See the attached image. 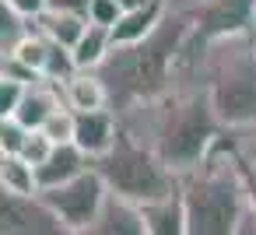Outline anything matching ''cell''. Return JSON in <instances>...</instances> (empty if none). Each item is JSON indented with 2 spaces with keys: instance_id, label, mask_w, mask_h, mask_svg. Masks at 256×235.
Listing matches in <instances>:
<instances>
[{
  "instance_id": "6da1fadb",
  "label": "cell",
  "mask_w": 256,
  "mask_h": 235,
  "mask_svg": "<svg viewBox=\"0 0 256 235\" xmlns=\"http://www.w3.org/2000/svg\"><path fill=\"white\" fill-rule=\"evenodd\" d=\"M179 196L186 204L190 235H235L246 210L249 193L232 154L228 134L214 144V151L186 176H179Z\"/></svg>"
},
{
  "instance_id": "7a4b0ae2",
  "label": "cell",
  "mask_w": 256,
  "mask_h": 235,
  "mask_svg": "<svg viewBox=\"0 0 256 235\" xmlns=\"http://www.w3.org/2000/svg\"><path fill=\"white\" fill-rule=\"evenodd\" d=\"M196 81L204 84L214 116L224 130L256 126V56L252 32L207 39L196 64Z\"/></svg>"
},
{
  "instance_id": "3957f363",
  "label": "cell",
  "mask_w": 256,
  "mask_h": 235,
  "mask_svg": "<svg viewBox=\"0 0 256 235\" xmlns=\"http://www.w3.org/2000/svg\"><path fill=\"white\" fill-rule=\"evenodd\" d=\"M95 168L102 172L109 193H116L123 200H134L140 207L179 193V172H172L154 148L140 144L130 134H120L116 148L106 158H98Z\"/></svg>"
},
{
  "instance_id": "277c9868",
  "label": "cell",
  "mask_w": 256,
  "mask_h": 235,
  "mask_svg": "<svg viewBox=\"0 0 256 235\" xmlns=\"http://www.w3.org/2000/svg\"><path fill=\"white\" fill-rule=\"evenodd\" d=\"M39 196L46 200V207L78 235L81 228L92 224V218L102 210L106 196H109V186L102 179V172L92 165L88 172H81L78 179L64 182V186H53V190H39Z\"/></svg>"
},
{
  "instance_id": "5b68a950",
  "label": "cell",
  "mask_w": 256,
  "mask_h": 235,
  "mask_svg": "<svg viewBox=\"0 0 256 235\" xmlns=\"http://www.w3.org/2000/svg\"><path fill=\"white\" fill-rule=\"evenodd\" d=\"M0 235H74L50 207L46 200L22 196L0 186Z\"/></svg>"
},
{
  "instance_id": "8992f818",
  "label": "cell",
  "mask_w": 256,
  "mask_h": 235,
  "mask_svg": "<svg viewBox=\"0 0 256 235\" xmlns=\"http://www.w3.org/2000/svg\"><path fill=\"white\" fill-rule=\"evenodd\" d=\"M74 116H78V120H74V144H78L92 162L106 158V154L116 148L120 134H123L120 112H116V109H92V112H74Z\"/></svg>"
},
{
  "instance_id": "52a82bcc",
  "label": "cell",
  "mask_w": 256,
  "mask_h": 235,
  "mask_svg": "<svg viewBox=\"0 0 256 235\" xmlns=\"http://www.w3.org/2000/svg\"><path fill=\"white\" fill-rule=\"evenodd\" d=\"M78 235H148V221H144V207L134 200H123L116 193L106 196L102 210L92 218L88 228H81Z\"/></svg>"
},
{
  "instance_id": "ba28073f",
  "label": "cell",
  "mask_w": 256,
  "mask_h": 235,
  "mask_svg": "<svg viewBox=\"0 0 256 235\" xmlns=\"http://www.w3.org/2000/svg\"><path fill=\"white\" fill-rule=\"evenodd\" d=\"M60 106H67L60 84L50 81V78H39V81L25 84V95H22L18 109H14V120H18L25 130H39V126L53 116V109H60Z\"/></svg>"
},
{
  "instance_id": "9c48e42d",
  "label": "cell",
  "mask_w": 256,
  "mask_h": 235,
  "mask_svg": "<svg viewBox=\"0 0 256 235\" xmlns=\"http://www.w3.org/2000/svg\"><path fill=\"white\" fill-rule=\"evenodd\" d=\"M165 14H168V4H165V0H151V4H144V8L123 11L120 22L109 28V32H112V50H123V46H137V42H144V39L162 25Z\"/></svg>"
},
{
  "instance_id": "30bf717a",
  "label": "cell",
  "mask_w": 256,
  "mask_h": 235,
  "mask_svg": "<svg viewBox=\"0 0 256 235\" xmlns=\"http://www.w3.org/2000/svg\"><path fill=\"white\" fill-rule=\"evenodd\" d=\"M60 92H64L67 109H74V112L112 109L109 88H106V81H102V74H98V70H74V74L60 84Z\"/></svg>"
},
{
  "instance_id": "8fae6325",
  "label": "cell",
  "mask_w": 256,
  "mask_h": 235,
  "mask_svg": "<svg viewBox=\"0 0 256 235\" xmlns=\"http://www.w3.org/2000/svg\"><path fill=\"white\" fill-rule=\"evenodd\" d=\"M95 162L70 140V144H56L50 151V158L39 165V190H53V186H64L70 179H78L81 172H88Z\"/></svg>"
},
{
  "instance_id": "7c38bea8",
  "label": "cell",
  "mask_w": 256,
  "mask_h": 235,
  "mask_svg": "<svg viewBox=\"0 0 256 235\" xmlns=\"http://www.w3.org/2000/svg\"><path fill=\"white\" fill-rule=\"evenodd\" d=\"M144 221H148V235H190V218L179 193L144 204Z\"/></svg>"
},
{
  "instance_id": "4fadbf2b",
  "label": "cell",
  "mask_w": 256,
  "mask_h": 235,
  "mask_svg": "<svg viewBox=\"0 0 256 235\" xmlns=\"http://www.w3.org/2000/svg\"><path fill=\"white\" fill-rule=\"evenodd\" d=\"M32 25H36L46 39H53V42L67 46V50H74L78 39H81L84 28H88V14H78V11H46V14L36 18Z\"/></svg>"
},
{
  "instance_id": "5bb4252c",
  "label": "cell",
  "mask_w": 256,
  "mask_h": 235,
  "mask_svg": "<svg viewBox=\"0 0 256 235\" xmlns=\"http://www.w3.org/2000/svg\"><path fill=\"white\" fill-rule=\"evenodd\" d=\"M70 56H74L78 70H98L112 56V32L102 25H88L84 36L78 39V46L70 50Z\"/></svg>"
},
{
  "instance_id": "9a60e30c",
  "label": "cell",
  "mask_w": 256,
  "mask_h": 235,
  "mask_svg": "<svg viewBox=\"0 0 256 235\" xmlns=\"http://www.w3.org/2000/svg\"><path fill=\"white\" fill-rule=\"evenodd\" d=\"M0 186L11 193H22V196H36L39 193V168L32 162H25L22 154L0 151Z\"/></svg>"
},
{
  "instance_id": "2e32d148",
  "label": "cell",
  "mask_w": 256,
  "mask_h": 235,
  "mask_svg": "<svg viewBox=\"0 0 256 235\" xmlns=\"http://www.w3.org/2000/svg\"><path fill=\"white\" fill-rule=\"evenodd\" d=\"M11 56H14L18 64H25L36 78H46V74H50V56H53V42L32 25V28L18 39V46L11 50Z\"/></svg>"
},
{
  "instance_id": "e0dca14e",
  "label": "cell",
  "mask_w": 256,
  "mask_h": 235,
  "mask_svg": "<svg viewBox=\"0 0 256 235\" xmlns=\"http://www.w3.org/2000/svg\"><path fill=\"white\" fill-rule=\"evenodd\" d=\"M32 28V22H25L8 0H0V56L4 53H11L14 46H18V39L25 36Z\"/></svg>"
},
{
  "instance_id": "ac0fdd59",
  "label": "cell",
  "mask_w": 256,
  "mask_h": 235,
  "mask_svg": "<svg viewBox=\"0 0 256 235\" xmlns=\"http://www.w3.org/2000/svg\"><path fill=\"white\" fill-rule=\"evenodd\" d=\"M74 120H78V116H74V109L60 106V109H53V116H50L39 130H42L53 144H70V140H74Z\"/></svg>"
},
{
  "instance_id": "d6986e66",
  "label": "cell",
  "mask_w": 256,
  "mask_h": 235,
  "mask_svg": "<svg viewBox=\"0 0 256 235\" xmlns=\"http://www.w3.org/2000/svg\"><path fill=\"white\" fill-rule=\"evenodd\" d=\"M53 148H56V144H53V140H50L42 130H28V137H25V144H22V151H18V154L39 168V165L50 158V151H53Z\"/></svg>"
},
{
  "instance_id": "ffe728a7",
  "label": "cell",
  "mask_w": 256,
  "mask_h": 235,
  "mask_svg": "<svg viewBox=\"0 0 256 235\" xmlns=\"http://www.w3.org/2000/svg\"><path fill=\"white\" fill-rule=\"evenodd\" d=\"M22 95H25V81L0 74V120H14V109H18Z\"/></svg>"
},
{
  "instance_id": "44dd1931",
  "label": "cell",
  "mask_w": 256,
  "mask_h": 235,
  "mask_svg": "<svg viewBox=\"0 0 256 235\" xmlns=\"http://www.w3.org/2000/svg\"><path fill=\"white\" fill-rule=\"evenodd\" d=\"M123 8L120 0H92L88 4V25H102V28H112L120 22Z\"/></svg>"
},
{
  "instance_id": "7402d4cb",
  "label": "cell",
  "mask_w": 256,
  "mask_h": 235,
  "mask_svg": "<svg viewBox=\"0 0 256 235\" xmlns=\"http://www.w3.org/2000/svg\"><path fill=\"white\" fill-rule=\"evenodd\" d=\"M28 130L18 123V120H0V151H8V154H18L22 144H25Z\"/></svg>"
},
{
  "instance_id": "603a6c76",
  "label": "cell",
  "mask_w": 256,
  "mask_h": 235,
  "mask_svg": "<svg viewBox=\"0 0 256 235\" xmlns=\"http://www.w3.org/2000/svg\"><path fill=\"white\" fill-rule=\"evenodd\" d=\"M8 4H11L25 22H36V18H42V14L50 11V0H8Z\"/></svg>"
},
{
  "instance_id": "cb8c5ba5",
  "label": "cell",
  "mask_w": 256,
  "mask_h": 235,
  "mask_svg": "<svg viewBox=\"0 0 256 235\" xmlns=\"http://www.w3.org/2000/svg\"><path fill=\"white\" fill-rule=\"evenodd\" d=\"M88 4H92V0H50V11H78V14H88Z\"/></svg>"
},
{
  "instance_id": "d4e9b609",
  "label": "cell",
  "mask_w": 256,
  "mask_h": 235,
  "mask_svg": "<svg viewBox=\"0 0 256 235\" xmlns=\"http://www.w3.org/2000/svg\"><path fill=\"white\" fill-rule=\"evenodd\" d=\"M235 235H256V210H252V207L246 210V218H242V224H238Z\"/></svg>"
},
{
  "instance_id": "484cf974",
  "label": "cell",
  "mask_w": 256,
  "mask_h": 235,
  "mask_svg": "<svg viewBox=\"0 0 256 235\" xmlns=\"http://www.w3.org/2000/svg\"><path fill=\"white\" fill-rule=\"evenodd\" d=\"M144 4H151V0H120L123 11H134V8H144Z\"/></svg>"
},
{
  "instance_id": "4316f807",
  "label": "cell",
  "mask_w": 256,
  "mask_h": 235,
  "mask_svg": "<svg viewBox=\"0 0 256 235\" xmlns=\"http://www.w3.org/2000/svg\"><path fill=\"white\" fill-rule=\"evenodd\" d=\"M252 56H256V28H252Z\"/></svg>"
}]
</instances>
